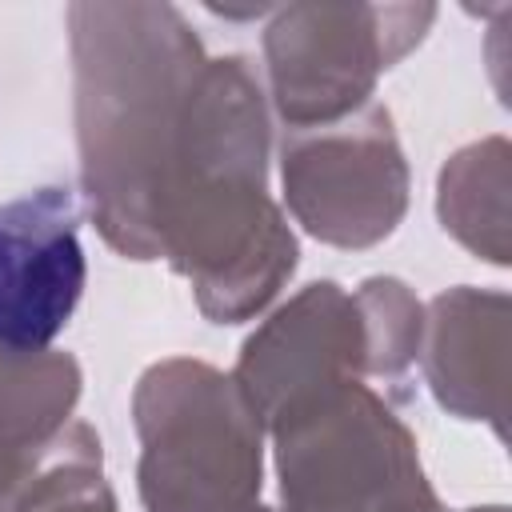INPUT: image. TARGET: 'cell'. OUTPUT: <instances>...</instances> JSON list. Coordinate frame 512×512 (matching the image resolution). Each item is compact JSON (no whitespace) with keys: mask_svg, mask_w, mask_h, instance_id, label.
Returning a JSON list of instances; mask_svg holds the SVG:
<instances>
[{"mask_svg":"<svg viewBox=\"0 0 512 512\" xmlns=\"http://www.w3.org/2000/svg\"><path fill=\"white\" fill-rule=\"evenodd\" d=\"M232 380L264 432L308 400L364 380V320L356 296L336 280L300 288L244 340Z\"/></svg>","mask_w":512,"mask_h":512,"instance_id":"7","label":"cell"},{"mask_svg":"<svg viewBox=\"0 0 512 512\" xmlns=\"http://www.w3.org/2000/svg\"><path fill=\"white\" fill-rule=\"evenodd\" d=\"M440 512H448V508H440ZM460 512H508L504 504H484V508H460Z\"/></svg>","mask_w":512,"mask_h":512,"instance_id":"14","label":"cell"},{"mask_svg":"<svg viewBox=\"0 0 512 512\" xmlns=\"http://www.w3.org/2000/svg\"><path fill=\"white\" fill-rule=\"evenodd\" d=\"M284 512H440L412 428L364 380H348L276 428Z\"/></svg>","mask_w":512,"mask_h":512,"instance_id":"4","label":"cell"},{"mask_svg":"<svg viewBox=\"0 0 512 512\" xmlns=\"http://www.w3.org/2000/svg\"><path fill=\"white\" fill-rule=\"evenodd\" d=\"M72 104L88 212L128 260H156L152 212L208 52L172 4H68Z\"/></svg>","mask_w":512,"mask_h":512,"instance_id":"2","label":"cell"},{"mask_svg":"<svg viewBox=\"0 0 512 512\" xmlns=\"http://www.w3.org/2000/svg\"><path fill=\"white\" fill-rule=\"evenodd\" d=\"M80 384L68 352L0 344V512H24L40 484L96 436L72 416Z\"/></svg>","mask_w":512,"mask_h":512,"instance_id":"9","label":"cell"},{"mask_svg":"<svg viewBox=\"0 0 512 512\" xmlns=\"http://www.w3.org/2000/svg\"><path fill=\"white\" fill-rule=\"evenodd\" d=\"M512 148L504 136H484L448 156L436 180V216L444 232L464 244L472 256L504 268L512 256V224H508V172Z\"/></svg>","mask_w":512,"mask_h":512,"instance_id":"11","label":"cell"},{"mask_svg":"<svg viewBox=\"0 0 512 512\" xmlns=\"http://www.w3.org/2000/svg\"><path fill=\"white\" fill-rule=\"evenodd\" d=\"M512 304L500 288H448L424 308L420 372L436 404L460 420L508 432V348Z\"/></svg>","mask_w":512,"mask_h":512,"instance_id":"10","label":"cell"},{"mask_svg":"<svg viewBox=\"0 0 512 512\" xmlns=\"http://www.w3.org/2000/svg\"><path fill=\"white\" fill-rule=\"evenodd\" d=\"M272 116L248 56H208L168 156L152 236L156 260L188 276L212 324L260 316L296 272V236L268 196Z\"/></svg>","mask_w":512,"mask_h":512,"instance_id":"1","label":"cell"},{"mask_svg":"<svg viewBox=\"0 0 512 512\" xmlns=\"http://www.w3.org/2000/svg\"><path fill=\"white\" fill-rule=\"evenodd\" d=\"M132 424L144 512H276L264 504V424L216 364H152L136 380Z\"/></svg>","mask_w":512,"mask_h":512,"instance_id":"3","label":"cell"},{"mask_svg":"<svg viewBox=\"0 0 512 512\" xmlns=\"http://www.w3.org/2000/svg\"><path fill=\"white\" fill-rule=\"evenodd\" d=\"M280 184L288 212L320 244L372 248L388 240L408 208V160L392 112L368 100L336 124L284 132Z\"/></svg>","mask_w":512,"mask_h":512,"instance_id":"6","label":"cell"},{"mask_svg":"<svg viewBox=\"0 0 512 512\" xmlns=\"http://www.w3.org/2000/svg\"><path fill=\"white\" fill-rule=\"evenodd\" d=\"M352 296L364 320V380H380L384 400H408L412 368L420 356L424 304L396 276H368Z\"/></svg>","mask_w":512,"mask_h":512,"instance_id":"12","label":"cell"},{"mask_svg":"<svg viewBox=\"0 0 512 512\" xmlns=\"http://www.w3.org/2000/svg\"><path fill=\"white\" fill-rule=\"evenodd\" d=\"M24 512H116V496L104 480L100 436L84 440L24 504Z\"/></svg>","mask_w":512,"mask_h":512,"instance_id":"13","label":"cell"},{"mask_svg":"<svg viewBox=\"0 0 512 512\" xmlns=\"http://www.w3.org/2000/svg\"><path fill=\"white\" fill-rule=\"evenodd\" d=\"M88 280L80 204L48 184L0 204V344L52 348Z\"/></svg>","mask_w":512,"mask_h":512,"instance_id":"8","label":"cell"},{"mask_svg":"<svg viewBox=\"0 0 512 512\" xmlns=\"http://www.w3.org/2000/svg\"><path fill=\"white\" fill-rule=\"evenodd\" d=\"M436 4H284L264 28L268 104L284 132L360 112L380 72L432 28Z\"/></svg>","mask_w":512,"mask_h":512,"instance_id":"5","label":"cell"}]
</instances>
